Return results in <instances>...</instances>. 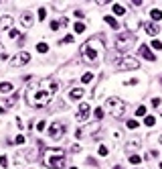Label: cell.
Listing matches in <instances>:
<instances>
[{"label": "cell", "mask_w": 162, "mask_h": 169, "mask_svg": "<svg viewBox=\"0 0 162 169\" xmlns=\"http://www.w3.org/2000/svg\"><path fill=\"white\" fill-rule=\"evenodd\" d=\"M43 163L49 169H65V151L63 149H47L43 155Z\"/></svg>", "instance_id": "3"}, {"label": "cell", "mask_w": 162, "mask_h": 169, "mask_svg": "<svg viewBox=\"0 0 162 169\" xmlns=\"http://www.w3.org/2000/svg\"><path fill=\"white\" fill-rule=\"evenodd\" d=\"M142 27L146 29V33H148V35H152V37H156V35H158V27H156L154 22H144Z\"/></svg>", "instance_id": "12"}, {"label": "cell", "mask_w": 162, "mask_h": 169, "mask_svg": "<svg viewBox=\"0 0 162 169\" xmlns=\"http://www.w3.org/2000/svg\"><path fill=\"white\" fill-rule=\"evenodd\" d=\"M12 90H14V86L10 81H2V84H0V94H8V92H12Z\"/></svg>", "instance_id": "15"}, {"label": "cell", "mask_w": 162, "mask_h": 169, "mask_svg": "<svg viewBox=\"0 0 162 169\" xmlns=\"http://www.w3.org/2000/svg\"><path fill=\"white\" fill-rule=\"evenodd\" d=\"M152 49H158V51H160V49H162V41L154 39V41H152Z\"/></svg>", "instance_id": "29"}, {"label": "cell", "mask_w": 162, "mask_h": 169, "mask_svg": "<svg viewBox=\"0 0 162 169\" xmlns=\"http://www.w3.org/2000/svg\"><path fill=\"white\" fill-rule=\"evenodd\" d=\"M8 37H10V39H16V37H20V33L16 31V29H12V31L8 33Z\"/></svg>", "instance_id": "32"}, {"label": "cell", "mask_w": 162, "mask_h": 169, "mask_svg": "<svg viewBox=\"0 0 162 169\" xmlns=\"http://www.w3.org/2000/svg\"><path fill=\"white\" fill-rule=\"evenodd\" d=\"M45 126H47V122H45V120H40L39 124H37V129H39V130H45Z\"/></svg>", "instance_id": "35"}, {"label": "cell", "mask_w": 162, "mask_h": 169, "mask_svg": "<svg viewBox=\"0 0 162 169\" xmlns=\"http://www.w3.org/2000/svg\"><path fill=\"white\" fill-rule=\"evenodd\" d=\"M20 22H22V27H31V25H33V14L31 12H24L22 14V16H20Z\"/></svg>", "instance_id": "14"}, {"label": "cell", "mask_w": 162, "mask_h": 169, "mask_svg": "<svg viewBox=\"0 0 162 169\" xmlns=\"http://www.w3.org/2000/svg\"><path fill=\"white\" fill-rule=\"evenodd\" d=\"M114 12L115 14H124V12H126V8L122 6V4H114Z\"/></svg>", "instance_id": "24"}, {"label": "cell", "mask_w": 162, "mask_h": 169, "mask_svg": "<svg viewBox=\"0 0 162 169\" xmlns=\"http://www.w3.org/2000/svg\"><path fill=\"white\" fill-rule=\"evenodd\" d=\"M59 25H63V27H67V25H69V20H67V19H61V20H59Z\"/></svg>", "instance_id": "39"}, {"label": "cell", "mask_w": 162, "mask_h": 169, "mask_svg": "<svg viewBox=\"0 0 162 169\" xmlns=\"http://www.w3.org/2000/svg\"><path fill=\"white\" fill-rule=\"evenodd\" d=\"M136 43V35L134 33H120L118 37H115V49L120 51V53H124V51H128L132 45Z\"/></svg>", "instance_id": "5"}, {"label": "cell", "mask_w": 162, "mask_h": 169, "mask_svg": "<svg viewBox=\"0 0 162 169\" xmlns=\"http://www.w3.org/2000/svg\"><path fill=\"white\" fill-rule=\"evenodd\" d=\"M105 53V49H103V41L97 39V37H91L87 39L83 45H81V59L89 63V65H95V63H99L101 57Z\"/></svg>", "instance_id": "2"}, {"label": "cell", "mask_w": 162, "mask_h": 169, "mask_svg": "<svg viewBox=\"0 0 162 169\" xmlns=\"http://www.w3.org/2000/svg\"><path fill=\"white\" fill-rule=\"evenodd\" d=\"M87 118H89V104L81 102L79 110H77V120H79V122H85Z\"/></svg>", "instance_id": "9"}, {"label": "cell", "mask_w": 162, "mask_h": 169, "mask_svg": "<svg viewBox=\"0 0 162 169\" xmlns=\"http://www.w3.org/2000/svg\"><path fill=\"white\" fill-rule=\"evenodd\" d=\"M126 124H128V129H138V122L136 120H128Z\"/></svg>", "instance_id": "33"}, {"label": "cell", "mask_w": 162, "mask_h": 169, "mask_svg": "<svg viewBox=\"0 0 162 169\" xmlns=\"http://www.w3.org/2000/svg\"><path fill=\"white\" fill-rule=\"evenodd\" d=\"M160 143H162V135H160Z\"/></svg>", "instance_id": "44"}, {"label": "cell", "mask_w": 162, "mask_h": 169, "mask_svg": "<svg viewBox=\"0 0 162 169\" xmlns=\"http://www.w3.org/2000/svg\"><path fill=\"white\" fill-rule=\"evenodd\" d=\"M138 67H140L138 59H134V57H122L120 69H138Z\"/></svg>", "instance_id": "8"}, {"label": "cell", "mask_w": 162, "mask_h": 169, "mask_svg": "<svg viewBox=\"0 0 162 169\" xmlns=\"http://www.w3.org/2000/svg\"><path fill=\"white\" fill-rule=\"evenodd\" d=\"M57 90H59V81L53 80V78H45L40 81H34L27 90V102L33 108H43L53 100Z\"/></svg>", "instance_id": "1"}, {"label": "cell", "mask_w": 162, "mask_h": 169, "mask_svg": "<svg viewBox=\"0 0 162 169\" xmlns=\"http://www.w3.org/2000/svg\"><path fill=\"white\" fill-rule=\"evenodd\" d=\"M14 19L10 16V14H4V16H0V31H6V29L12 27Z\"/></svg>", "instance_id": "10"}, {"label": "cell", "mask_w": 162, "mask_h": 169, "mask_svg": "<svg viewBox=\"0 0 162 169\" xmlns=\"http://www.w3.org/2000/svg\"><path fill=\"white\" fill-rule=\"evenodd\" d=\"M114 169H124V167H120V165H115V167H114Z\"/></svg>", "instance_id": "42"}, {"label": "cell", "mask_w": 162, "mask_h": 169, "mask_svg": "<svg viewBox=\"0 0 162 169\" xmlns=\"http://www.w3.org/2000/svg\"><path fill=\"white\" fill-rule=\"evenodd\" d=\"M16 102H18V94H12V96H10V98H8V100H6V106H8V108H10V106H14Z\"/></svg>", "instance_id": "18"}, {"label": "cell", "mask_w": 162, "mask_h": 169, "mask_svg": "<svg viewBox=\"0 0 162 169\" xmlns=\"http://www.w3.org/2000/svg\"><path fill=\"white\" fill-rule=\"evenodd\" d=\"M31 61V53H27V51H20V53H16L10 59V65L12 67H20V65H24V63H28Z\"/></svg>", "instance_id": "7"}, {"label": "cell", "mask_w": 162, "mask_h": 169, "mask_svg": "<svg viewBox=\"0 0 162 169\" xmlns=\"http://www.w3.org/2000/svg\"><path fill=\"white\" fill-rule=\"evenodd\" d=\"M160 169H162V163H160Z\"/></svg>", "instance_id": "45"}, {"label": "cell", "mask_w": 162, "mask_h": 169, "mask_svg": "<svg viewBox=\"0 0 162 169\" xmlns=\"http://www.w3.org/2000/svg\"><path fill=\"white\" fill-rule=\"evenodd\" d=\"M0 114H4V108H2V106H0Z\"/></svg>", "instance_id": "41"}, {"label": "cell", "mask_w": 162, "mask_h": 169, "mask_svg": "<svg viewBox=\"0 0 162 169\" xmlns=\"http://www.w3.org/2000/svg\"><path fill=\"white\" fill-rule=\"evenodd\" d=\"M105 108L109 110V114L114 116V118H122V116H124V112H126V102L114 96V98H108V102H105Z\"/></svg>", "instance_id": "4"}, {"label": "cell", "mask_w": 162, "mask_h": 169, "mask_svg": "<svg viewBox=\"0 0 162 169\" xmlns=\"http://www.w3.org/2000/svg\"><path fill=\"white\" fill-rule=\"evenodd\" d=\"M140 161H142V157H140V155H130V163H134V165H138Z\"/></svg>", "instance_id": "26"}, {"label": "cell", "mask_w": 162, "mask_h": 169, "mask_svg": "<svg viewBox=\"0 0 162 169\" xmlns=\"http://www.w3.org/2000/svg\"><path fill=\"white\" fill-rule=\"evenodd\" d=\"M73 41V35H65V39H61V43H71Z\"/></svg>", "instance_id": "34"}, {"label": "cell", "mask_w": 162, "mask_h": 169, "mask_svg": "<svg viewBox=\"0 0 162 169\" xmlns=\"http://www.w3.org/2000/svg\"><path fill=\"white\" fill-rule=\"evenodd\" d=\"M138 147H140V139H134V141H130L128 145H126V149H128V153H130V151H136Z\"/></svg>", "instance_id": "16"}, {"label": "cell", "mask_w": 162, "mask_h": 169, "mask_svg": "<svg viewBox=\"0 0 162 169\" xmlns=\"http://www.w3.org/2000/svg\"><path fill=\"white\" fill-rule=\"evenodd\" d=\"M150 16H152V20H156V22H158V20H162V10L152 8V10H150Z\"/></svg>", "instance_id": "17"}, {"label": "cell", "mask_w": 162, "mask_h": 169, "mask_svg": "<svg viewBox=\"0 0 162 169\" xmlns=\"http://www.w3.org/2000/svg\"><path fill=\"white\" fill-rule=\"evenodd\" d=\"M93 118H95V120H101V118H103V110H101V108H95V110H93Z\"/></svg>", "instance_id": "23"}, {"label": "cell", "mask_w": 162, "mask_h": 169, "mask_svg": "<svg viewBox=\"0 0 162 169\" xmlns=\"http://www.w3.org/2000/svg\"><path fill=\"white\" fill-rule=\"evenodd\" d=\"M91 80H93V74H91V71H87V74H83V78H81V81H83V84H89Z\"/></svg>", "instance_id": "22"}, {"label": "cell", "mask_w": 162, "mask_h": 169, "mask_svg": "<svg viewBox=\"0 0 162 169\" xmlns=\"http://www.w3.org/2000/svg\"><path fill=\"white\" fill-rule=\"evenodd\" d=\"M136 116H146V106H138V110H136Z\"/></svg>", "instance_id": "28"}, {"label": "cell", "mask_w": 162, "mask_h": 169, "mask_svg": "<svg viewBox=\"0 0 162 169\" xmlns=\"http://www.w3.org/2000/svg\"><path fill=\"white\" fill-rule=\"evenodd\" d=\"M22 143H24V136L18 135V136H16V145H22Z\"/></svg>", "instance_id": "38"}, {"label": "cell", "mask_w": 162, "mask_h": 169, "mask_svg": "<svg viewBox=\"0 0 162 169\" xmlns=\"http://www.w3.org/2000/svg\"><path fill=\"white\" fill-rule=\"evenodd\" d=\"M75 33H83V31H85V25H83V22H75Z\"/></svg>", "instance_id": "25"}, {"label": "cell", "mask_w": 162, "mask_h": 169, "mask_svg": "<svg viewBox=\"0 0 162 169\" xmlns=\"http://www.w3.org/2000/svg\"><path fill=\"white\" fill-rule=\"evenodd\" d=\"M63 135H65V124H63V122H53V124L49 126V136H51L53 141H59Z\"/></svg>", "instance_id": "6"}, {"label": "cell", "mask_w": 162, "mask_h": 169, "mask_svg": "<svg viewBox=\"0 0 162 169\" xmlns=\"http://www.w3.org/2000/svg\"><path fill=\"white\" fill-rule=\"evenodd\" d=\"M37 14H39V20L47 19V10H45V8H39V12H37Z\"/></svg>", "instance_id": "27"}, {"label": "cell", "mask_w": 162, "mask_h": 169, "mask_svg": "<svg viewBox=\"0 0 162 169\" xmlns=\"http://www.w3.org/2000/svg\"><path fill=\"white\" fill-rule=\"evenodd\" d=\"M105 22H108L109 27H114V29H118V20H115L114 16H105Z\"/></svg>", "instance_id": "21"}, {"label": "cell", "mask_w": 162, "mask_h": 169, "mask_svg": "<svg viewBox=\"0 0 162 169\" xmlns=\"http://www.w3.org/2000/svg\"><path fill=\"white\" fill-rule=\"evenodd\" d=\"M140 55L144 57V59H148V61H154L156 59V55L152 53V49H150L148 45H142V47H140Z\"/></svg>", "instance_id": "11"}, {"label": "cell", "mask_w": 162, "mask_h": 169, "mask_svg": "<svg viewBox=\"0 0 162 169\" xmlns=\"http://www.w3.org/2000/svg\"><path fill=\"white\" fill-rule=\"evenodd\" d=\"M83 94H85V92H83V88H73L71 92H69V98H71V100H81V98H83Z\"/></svg>", "instance_id": "13"}, {"label": "cell", "mask_w": 162, "mask_h": 169, "mask_svg": "<svg viewBox=\"0 0 162 169\" xmlns=\"http://www.w3.org/2000/svg\"><path fill=\"white\" fill-rule=\"evenodd\" d=\"M0 57H6V53H2V45H0Z\"/></svg>", "instance_id": "40"}, {"label": "cell", "mask_w": 162, "mask_h": 169, "mask_svg": "<svg viewBox=\"0 0 162 169\" xmlns=\"http://www.w3.org/2000/svg\"><path fill=\"white\" fill-rule=\"evenodd\" d=\"M0 167H8V159H6V155H0Z\"/></svg>", "instance_id": "30"}, {"label": "cell", "mask_w": 162, "mask_h": 169, "mask_svg": "<svg viewBox=\"0 0 162 169\" xmlns=\"http://www.w3.org/2000/svg\"><path fill=\"white\" fill-rule=\"evenodd\" d=\"M37 51H39V53H47L49 45H47V43H39V45H37Z\"/></svg>", "instance_id": "19"}, {"label": "cell", "mask_w": 162, "mask_h": 169, "mask_svg": "<svg viewBox=\"0 0 162 169\" xmlns=\"http://www.w3.org/2000/svg\"><path fill=\"white\" fill-rule=\"evenodd\" d=\"M69 169H77V167H69Z\"/></svg>", "instance_id": "43"}, {"label": "cell", "mask_w": 162, "mask_h": 169, "mask_svg": "<svg viewBox=\"0 0 162 169\" xmlns=\"http://www.w3.org/2000/svg\"><path fill=\"white\" fill-rule=\"evenodd\" d=\"M59 27H61V25H59V20H53V22H51V29H53V31H57Z\"/></svg>", "instance_id": "36"}, {"label": "cell", "mask_w": 162, "mask_h": 169, "mask_svg": "<svg viewBox=\"0 0 162 169\" xmlns=\"http://www.w3.org/2000/svg\"><path fill=\"white\" fill-rule=\"evenodd\" d=\"M160 98H154V100H152V106H154V108H158V106H160Z\"/></svg>", "instance_id": "37"}, {"label": "cell", "mask_w": 162, "mask_h": 169, "mask_svg": "<svg viewBox=\"0 0 162 169\" xmlns=\"http://www.w3.org/2000/svg\"><path fill=\"white\" fill-rule=\"evenodd\" d=\"M144 124H146V126H154L156 118H154V116H146V118H144Z\"/></svg>", "instance_id": "20"}, {"label": "cell", "mask_w": 162, "mask_h": 169, "mask_svg": "<svg viewBox=\"0 0 162 169\" xmlns=\"http://www.w3.org/2000/svg\"><path fill=\"white\" fill-rule=\"evenodd\" d=\"M108 153H109V151H108V147H105V145H99V155H101V157H105Z\"/></svg>", "instance_id": "31"}]
</instances>
